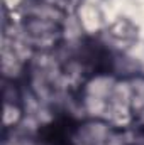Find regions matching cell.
<instances>
[{
    "label": "cell",
    "instance_id": "cell-1",
    "mask_svg": "<svg viewBox=\"0 0 144 145\" xmlns=\"http://www.w3.org/2000/svg\"><path fill=\"white\" fill-rule=\"evenodd\" d=\"M24 31L27 39L41 49L54 47V44H58L61 37V25L54 19L42 15L27 17L24 22Z\"/></svg>",
    "mask_w": 144,
    "mask_h": 145
},
{
    "label": "cell",
    "instance_id": "cell-2",
    "mask_svg": "<svg viewBox=\"0 0 144 145\" xmlns=\"http://www.w3.org/2000/svg\"><path fill=\"white\" fill-rule=\"evenodd\" d=\"M78 17H80V24L81 27L88 32L93 34L95 31H98L102 27V14L98 12V8L88 2H83L78 5Z\"/></svg>",
    "mask_w": 144,
    "mask_h": 145
},
{
    "label": "cell",
    "instance_id": "cell-3",
    "mask_svg": "<svg viewBox=\"0 0 144 145\" xmlns=\"http://www.w3.org/2000/svg\"><path fill=\"white\" fill-rule=\"evenodd\" d=\"M107 31L108 36L119 42H132L137 37V29L127 19H117L114 24H110Z\"/></svg>",
    "mask_w": 144,
    "mask_h": 145
}]
</instances>
